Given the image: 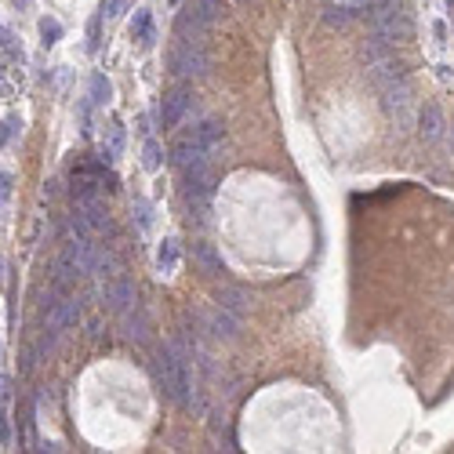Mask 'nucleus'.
<instances>
[{"instance_id":"obj_1","label":"nucleus","mask_w":454,"mask_h":454,"mask_svg":"<svg viewBox=\"0 0 454 454\" xmlns=\"http://www.w3.org/2000/svg\"><path fill=\"white\" fill-rule=\"evenodd\" d=\"M153 371H156V382H160V393H164L171 403L186 407L189 403V371L186 360L178 356L171 346H160L153 356Z\"/></svg>"},{"instance_id":"obj_25","label":"nucleus","mask_w":454,"mask_h":454,"mask_svg":"<svg viewBox=\"0 0 454 454\" xmlns=\"http://www.w3.org/2000/svg\"><path fill=\"white\" fill-rule=\"evenodd\" d=\"M8 197H11V175L0 171V204H4Z\"/></svg>"},{"instance_id":"obj_9","label":"nucleus","mask_w":454,"mask_h":454,"mask_svg":"<svg viewBox=\"0 0 454 454\" xmlns=\"http://www.w3.org/2000/svg\"><path fill=\"white\" fill-rule=\"evenodd\" d=\"M124 334H127V342H135V346L149 342V313H145L142 305H131V309L124 313Z\"/></svg>"},{"instance_id":"obj_20","label":"nucleus","mask_w":454,"mask_h":454,"mask_svg":"<svg viewBox=\"0 0 454 454\" xmlns=\"http://www.w3.org/2000/svg\"><path fill=\"white\" fill-rule=\"evenodd\" d=\"M109 95H113L109 80H106L102 73H95V76H91V102H95V106H106V102H109Z\"/></svg>"},{"instance_id":"obj_18","label":"nucleus","mask_w":454,"mask_h":454,"mask_svg":"<svg viewBox=\"0 0 454 454\" xmlns=\"http://www.w3.org/2000/svg\"><path fill=\"white\" fill-rule=\"evenodd\" d=\"M156 266H160V273H171V269L178 266V240H164V244H160Z\"/></svg>"},{"instance_id":"obj_26","label":"nucleus","mask_w":454,"mask_h":454,"mask_svg":"<svg viewBox=\"0 0 454 454\" xmlns=\"http://www.w3.org/2000/svg\"><path fill=\"white\" fill-rule=\"evenodd\" d=\"M432 33H436V40H447V26H444V22H436V26H432Z\"/></svg>"},{"instance_id":"obj_30","label":"nucleus","mask_w":454,"mask_h":454,"mask_svg":"<svg viewBox=\"0 0 454 454\" xmlns=\"http://www.w3.org/2000/svg\"><path fill=\"white\" fill-rule=\"evenodd\" d=\"M15 4H29V0H15Z\"/></svg>"},{"instance_id":"obj_11","label":"nucleus","mask_w":454,"mask_h":454,"mask_svg":"<svg viewBox=\"0 0 454 454\" xmlns=\"http://www.w3.org/2000/svg\"><path fill=\"white\" fill-rule=\"evenodd\" d=\"M200 156H207V153H204V145H200V138H197V127H193V131H186L182 138L175 142L171 160H175L178 168H186V164H193V160H200Z\"/></svg>"},{"instance_id":"obj_27","label":"nucleus","mask_w":454,"mask_h":454,"mask_svg":"<svg viewBox=\"0 0 454 454\" xmlns=\"http://www.w3.org/2000/svg\"><path fill=\"white\" fill-rule=\"evenodd\" d=\"M8 138H11V127H8V120L0 124V145H8Z\"/></svg>"},{"instance_id":"obj_22","label":"nucleus","mask_w":454,"mask_h":454,"mask_svg":"<svg viewBox=\"0 0 454 454\" xmlns=\"http://www.w3.org/2000/svg\"><path fill=\"white\" fill-rule=\"evenodd\" d=\"M197 11H200L204 22H215L222 15V0H197Z\"/></svg>"},{"instance_id":"obj_31","label":"nucleus","mask_w":454,"mask_h":454,"mask_svg":"<svg viewBox=\"0 0 454 454\" xmlns=\"http://www.w3.org/2000/svg\"><path fill=\"white\" fill-rule=\"evenodd\" d=\"M171 4H178V0H171Z\"/></svg>"},{"instance_id":"obj_8","label":"nucleus","mask_w":454,"mask_h":454,"mask_svg":"<svg viewBox=\"0 0 454 454\" xmlns=\"http://www.w3.org/2000/svg\"><path fill=\"white\" fill-rule=\"evenodd\" d=\"M88 225V229H109V211L102 204V197H91V200H76V215Z\"/></svg>"},{"instance_id":"obj_7","label":"nucleus","mask_w":454,"mask_h":454,"mask_svg":"<svg viewBox=\"0 0 454 454\" xmlns=\"http://www.w3.org/2000/svg\"><path fill=\"white\" fill-rule=\"evenodd\" d=\"M76 320H80V302L76 298H62V302L47 305V323H44V327L62 334V331H70Z\"/></svg>"},{"instance_id":"obj_29","label":"nucleus","mask_w":454,"mask_h":454,"mask_svg":"<svg viewBox=\"0 0 454 454\" xmlns=\"http://www.w3.org/2000/svg\"><path fill=\"white\" fill-rule=\"evenodd\" d=\"M0 360H4V346H0Z\"/></svg>"},{"instance_id":"obj_13","label":"nucleus","mask_w":454,"mask_h":454,"mask_svg":"<svg viewBox=\"0 0 454 454\" xmlns=\"http://www.w3.org/2000/svg\"><path fill=\"white\" fill-rule=\"evenodd\" d=\"M193 254H197V262L204 266L207 277H222L225 273V262H222V254L207 244V240H200V244H193Z\"/></svg>"},{"instance_id":"obj_28","label":"nucleus","mask_w":454,"mask_h":454,"mask_svg":"<svg viewBox=\"0 0 454 454\" xmlns=\"http://www.w3.org/2000/svg\"><path fill=\"white\" fill-rule=\"evenodd\" d=\"M346 4H356V8H360V4H367V0H346Z\"/></svg>"},{"instance_id":"obj_23","label":"nucleus","mask_w":454,"mask_h":454,"mask_svg":"<svg viewBox=\"0 0 454 454\" xmlns=\"http://www.w3.org/2000/svg\"><path fill=\"white\" fill-rule=\"evenodd\" d=\"M40 37H44V44H55V40L62 37L58 19H40Z\"/></svg>"},{"instance_id":"obj_10","label":"nucleus","mask_w":454,"mask_h":454,"mask_svg":"<svg viewBox=\"0 0 454 454\" xmlns=\"http://www.w3.org/2000/svg\"><path fill=\"white\" fill-rule=\"evenodd\" d=\"M204 323H207V331L215 338H236V331H240V316L229 313V309H222V305H215V309L204 316Z\"/></svg>"},{"instance_id":"obj_17","label":"nucleus","mask_w":454,"mask_h":454,"mask_svg":"<svg viewBox=\"0 0 454 454\" xmlns=\"http://www.w3.org/2000/svg\"><path fill=\"white\" fill-rule=\"evenodd\" d=\"M160 164H164V145H160L156 138H149L142 145V168L145 171H156Z\"/></svg>"},{"instance_id":"obj_4","label":"nucleus","mask_w":454,"mask_h":454,"mask_svg":"<svg viewBox=\"0 0 454 454\" xmlns=\"http://www.w3.org/2000/svg\"><path fill=\"white\" fill-rule=\"evenodd\" d=\"M102 302H106V309H113V313H127L135 305V284L127 280V277H109L106 284H102Z\"/></svg>"},{"instance_id":"obj_16","label":"nucleus","mask_w":454,"mask_h":454,"mask_svg":"<svg viewBox=\"0 0 454 454\" xmlns=\"http://www.w3.org/2000/svg\"><path fill=\"white\" fill-rule=\"evenodd\" d=\"M356 19V4H346V0H334V4L323 11V22L327 26H346Z\"/></svg>"},{"instance_id":"obj_14","label":"nucleus","mask_w":454,"mask_h":454,"mask_svg":"<svg viewBox=\"0 0 454 454\" xmlns=\"http://www.w3.org/2000/svg\"><path fill=\"white\" fill-rule=\"evenodd\" d=\"M215 305H222V309H229V313H236V316H244L248 313V295L240 287H222L218 295H215Z\"/></svg>"},{"instance_id":"obj_19","label":"nucleus","mask_w":454,"mask_h":454,"mask_svg":"<svg viewBox=\"0 0 454 454\" xmlns=\"http://www.w3.org/2000/svg\"><path fill=\"white\" fill-rule=\"evenodd\" d=\"M131 29H135V37L149 47L153 44V22H149V11H138L135 15V22H131Z\"/></svg>"},{"instance_id":"obj_32","label":"nucleus","mask_w":454,"mask_h":454,"mask_svg":"<svg viewBox=\"0 0 454 454\" xmlns=\"http://www.w3.org/2000/svg\"><path fill=\"white\" fill-rule=\"evenodd\" d=\"M0 269H4V262H0Z\"/></svg>"},{"instance_id":"obj_2","label":"nucleus","mask_w":454,"mask_h":454,"mask_svg":"<svg viewBox=\"0 0 454 454\" xmlns=\"http://www.w3.org/2000/svg\"><path fill=\"white\" fill-rule=\"evenodd\" d=\"M168 70L175 76H200L207 73V47L200 37H182L171 51H168Z\"/></svg>"},{"instance_id":"obj_3","label":"nucleus","mask_w":454,"mask_h":454,"mask_svg":"<svg viewBox=\"0 0 454 454\" xmlns=\"http://www.w3.org/2000/svg\"><path fill=\"white\" fill-rule=\"evenodd\" d=\"M382 109L400 127L411 124V88H407V76H396V80H389V84H382Z\"/></svg>"},{"instance_id":"obj_15","label":"nucleus","mask_w":454,"mask_h":454,"mask_svg":"<svg viewBox=\"0 0 454 454\" xmlns=\"http://www.w3.org/2000/svg\"><path fill=\"white\" fill-rule=\"evenodd\" d=\"M197 138H200V145H204V153L211 156L218 149V145L225 142V127L218 124V120H204L200 127H197Z\"/></svg>"},{"instance_id":"obj_6","label":"nucleus","mask_w":454,"mask_h":454,"mask_svg":"<svg viewBox=\"0 0 454 454\" xmlns=\"http://www.w3.org/2000/svg\"><path fill=\"white\" fill-rule=\"evenodd\" d=\"M189 106H193V91H189V88L168 91L164 102H160V124H164V127H178V120L186 117Z\"/></svg>"},{"instance_id":"obj_21","label":"nucleus","mask_w":454,"mask_h":454,"mask_svg":"<svg viewBox=\"0 0 454 454\" xmlns=\"http://www.w3.org/2000/svg\"><path fill=\"white\" fill-rule=\"evenodd\" d=\"M131 211H135V218H138V229H149V225H153V204L138 197V200L131 204Z\"/></svg>"},{"instance_id":"obj_12","label":"nucleus","mask_w":454,"mask_h":454,"mask_svg":"<svg viewBox=\"0 0 454 454\" xmlns=\"http://www.w3.org/2000/svg\"><path fill=\"white\" fill-rule=\"evenodd\" d=\"M421 138H425V142H440L444 138V109L440 106H436V102H425V106H421Z\"/></svg>"},{"instance_id":"obj_24","label":"nucleus","mask_w":454,"mask_h":454,"mask_svg":"<svg viewBox=\"0 0 454 454\" xmlns=\"http://www.w3.org/2000/svg\"><path fill=\"white\" fill-rule=\"evenodd\" d=\"M120 8H124V0H102V19H117V15H120Z\"/></svg>"},{"instance_id":"obj_5","label":"nucleus","mask_w":454,"mask_h":454,"mask_svg":"<svg viewBox=\"0 0 454 454\" xmlns=\"http://www.w3.org/2000/svg\"><path fill=\"white\" fill-rule=\"evenodd\" d=\"M182 182H186V193L189 197H207L215 189V168L207 164V156L193 160V164L182 168Z\"/></svg>"}]
</instances>
